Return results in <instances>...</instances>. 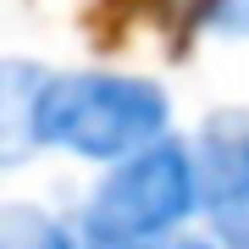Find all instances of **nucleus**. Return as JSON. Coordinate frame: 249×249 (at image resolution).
I'll list each match as a JSON object with an SVG mask.
<instances>
[{
  "label": "nucleus",
  "mask_w": 249,
  "mask_h": 249,
  "mask_svg": "<svg viewBox=\"0 0 249 249\" xmlns=\"http://www.w3.org/2000/svg\"><path fill=\"white\" fill-rule=\"evenodd\" d=\"M199 211V178L194 150L172 139H155L150 150L116 160V172L94 188L83 211V244L89 249H133L144 238H160Z\"/></svg>",
  "instance_id": "2"
},
{
  "label": "nucleus",
  "mask_w": 249,
  "mask_h": 249,
  "mask_svg": "<svg viewBox=\"0 0 249 249\" xmlns=\"http://www.w3.org/2000/svg\"><path fill=\"white\" fill-rule=\"evenodd\" d=\"M199 211L216 222L222 244L249 249V111H211L194 133Z\"/></svg>",
  "instance_id": "3"
},
{
  "label": "nucleus",
  "mask_w": 249,
  "mask_h": 249,
  "mask_svg": "<svg viewBox=\"0 0 249 249\" xmlns=\"http://www.w3.org/2000/svg\"><path fill=\"white\" fill-rule=\"evenodd\" d=\"M0 249H78V238L45 211H28V205H11L0 216Z\"/></svg>",
  "instance_id": "4"
},
{
  "label": "nucleus",
  "mask_w": 249,
  "mask_h": 249,
  "mask_svg": "<svg viewBox=\"0 0 249 249\" xmlns=\"http://www.w3.org/2000/svg\"><path fill=\"white\" fill-rule=\"evenodd\" d=\"M166 89L133 72H34L6 67V160L67 150L78 160H127L166 133Z\"/></svg>",
  "instance_id": "1"
},
{
  "label": "nucleus",
  "mask_w": 249,
  "mask_h": 249,
  "mask_svg": "<svg viewBox=\"0 0 249 249\" xmlns=\"http://www.w3.org/2000/svg\"><path fill=\"white\" fill-rule=\"evenodd\" d=\"M216 28H227V34H249V0H222V6H216Z\"/></svg>",
  "instance_id": "5"
},
{
  "label": "nucleus",
  "mask_w": 249,
  "mask_h": 249,
  "mask_svg": "<svg viewBox=\"0 0 249 249\" xmlns=\"http://www.w3.org/2000/svg\"><path fill=\"white\" fill-rule=\"evenodd\" d=\"M133 249H216L211 238H188V232H160V238H144Z\"/></svg>",
  "instance_id": "6"
}]
</instances>
